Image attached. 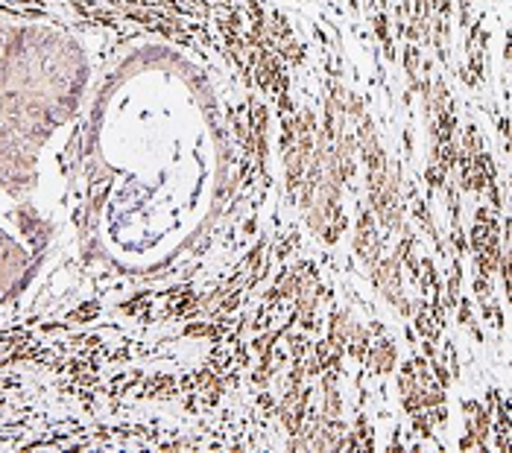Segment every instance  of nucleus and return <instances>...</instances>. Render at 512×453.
<instances>
[{"mask_svg":"<svg viewBox=\"0 0 512 453\" xmlns=\"http://www.w3.org/2000/svg\"><path fill=\"white\" fill-rule=\"evenodd\" d=\"M88 126L91 214L153 220L211 185L217 138L197 76L170 56H132L103 91Z\"/></svg>","mask_w":512,"mask_h":453,"instance_id":"nucleus-1","label":"nucleus"}]
</instances>
